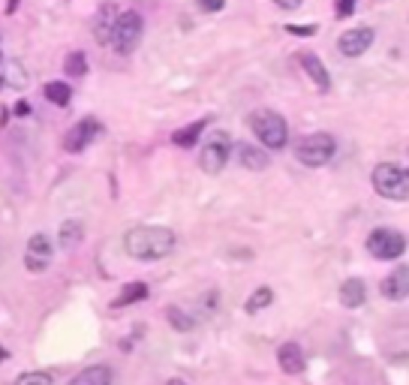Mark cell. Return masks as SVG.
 <instances>
[{
	"mask_svg": "<svg viewBox=\"0 0 409 385\" xmlns=\"http://www.w3.org/2000/svg\"><path fill=\"white\" fill-rule=\"evenodd\" d=\"M175 232L166 229V226H133L124 235V250L133 256V259L142 262H157L166 259L172 250H175Z\"/></svg>",
	"mask_w": 409,
	"mask_h": 385,
	"instance_id": "1",
	"label": "cell"
},
{
	"mask_svg": "<svg viewBox=\"0 0 409 385\" xmlns=\"http://www.w3.org/2000/svg\"><path fill=\"white\" fill-rule=\"evenodd\" d=\"M250 130L256 133V139L268 150H280L289 142V124H286V118L271 109L253 111V115H250Z\"/></svg>",
	"mask_w": 409,
	"mask_h": 385,
	"instance_id": "2",
	"label": "cell"
},
{
	"mask_svg": "<svg viewBox=\"0 0 409 385\" xmlns=\"http://www.w3.org/2000/svg\"><path fill=\"white\" fill-rule=\"evenodd\" d=\"M373 190L382 199L406 202L409 199V169H400L397 163H380L373 169Z\"/></svg>",
	"mask_w": 409,
	"mask_h": 385,
	"instance_id": "3",
	"label": "cell"
},
{
	"mask_svg": "<svg viewBox=\"0 0 409 385\" xmlns=\"http://www.w3.org/2000/svg\"><path fill=\"white\" fill-rule=\"evenodd\" d=\"M334 150H337V145L328 133H310L295 145V160L301 165H307V169H319V165L331 163Z\"/></svg>",
	"mask_w": 409,
	"mask_h": 385,
	"instance_id": "4",
	"label": "cell"
},
{
	"mask_svg": "<svg viewBox=\"0 0 409 385\" xmlns=\"http://www.w3.org/2000/svg\"><path fill=\"white\" fill-rule=\"evenodd\" d=\"M142 30H145V21H142L139 12L127 10L118 15L115 21V30H111V49L118 51V55H133L135 49H139V40H142Z\"/></svg>",
	"mask_w": 409,
	"mask_h": 385,
	"instance_id": "5",
	"label": "cell"
},
{
	"mask_svg": "<svg viewBox=\"0 0 409 385\" xmlns=\"http://www.w3.org/2000/svg\"><path fill=\"white\" fill-rule=\"evenodd\" d=\"M404 250H406V238L395 229H373L367 235V253L373 259L391 262V259H400Z\"/></svg>",
	"mask_w": 409,
	"mask_h": 385,
	"instance_id": "6",
	"label": "cell"
},
{
	"mask_svg": "<svg viewBox=\"0 0 409 385\" xmlns=\"http://www.w3.org/2000/svg\"><path fill=\"white\" fill-rule=\"evenodd\" d=\"M229 157H232V139L226 133H214L208 142H204L199 163H202V169L208 172V175H217V172L226 169Z\"/></svg>",
	"mask_w": 409,
	"mask_h": 385,
	"instance_id": "7",
	"label": "cell"
},
{
	"mask_svg": "<svg viewBox=\"0 0 409 385\" xmlns=\"http://www.w3.org/2000/svg\"><path fill=\"white\" fill-rule=\"evenodd\" d=\"M100 135V120L96 118H85V120H79L75 127H70L66 130V139H64V148L70 150V154H79V150H85L90 142Z\"/></svg>",
	"mask_w": 409,
	"mask_h": 385,
	"instance_id": "8",
	"label": "cell"
},
{
	"mask_svg": "<svg viewBox=\"0 0 409 385\" xmlns=\"http://www.w3.org/2000/svg\"><path fill=\"white\" fill-rule=\"evenodd\" d=\"M51 262V241L42 235V232H36L34 238L27 241V250H25V265L27 271H34V274H40V271L49 268Z\"/></svg>",
	"mask_w": 409,
	"mask_h": 385,
	"instance_id": "9",
	"label": "cell"
},
{
	"mask_svg": "<svg viewBox=\"0 0 409 385\" xmlns=\"http://www.w3.org/2000/svg\"><path fill=\"white\" fill-rule=\"evenodd\" d=\"M373 27H352V30H346L343 36H340V51H343L346 57H361L365 51L373 45Z\"/></svg>",
	"mask_w": 409,
	"mask_h": 385,
	"instance_id": "10",
	"label": "cell"
},
{
	"mask_svg": "<svg viewBox=\"0 0 409 385\" xmlns=\"http://www.w3.org/2000/svg\"><path fill=\"white\" fill-rule=\"evenodd\" d=\"M382 295L388 301L409 298V265H397L388 277H385L382 280Z\"/></svg>",
	"mask_w": 409,
	"mask_h": 385,
	"instance_id": "11",
	"label": "cell"
},
{
	"mask_svg": "<svg viewBox=\"0 0 409 385\" xmlns=\"http://www.w3.org/2000/svg\"><path fill=\"white\" fill-rule=\"evenodd\" d=\"M277 361H280V371L289 373V376L304 373V367H307V358H304V352H301L298 343H283V346H280Z\"/></svg>",
	"mask_w": 409,
	"mask_h": 385,
	"instance_id": "12",
	"label": "cell"
},
{
	"mask_svg": "<svg viewBox=\"0 0 409 385\" xmlns=\"http://www.w3.org/2000/svg\"><path fill=\"white\" fill-rule=\"evenodd\" d=\"M235 154H238V163L244 165L247 172H262V169H268V165H271V157L265 154L259 145H247V142H238Z\"/></svg>",
	"mask_w": 409,
	"mask_h": 385,
	"instance_id": "13",
	"label": "cell"
},
{
	"mask_svg": "<svg viewBox=\"0 0 409 385\" xmlns=\"http://www.w3.org/2000/svg\"><path fill=\"white\" fill-rule=\"evenodd\" d=\"M301 66H304V72L310 75V81H313V85L322 90V94H328V90H331V75H328V70H325V64L313 55V51L301 55Z\"/></svg>",
	"mask_w": 409,
	"mask_h": 385,
	"instance_id": "14",
	"label": "cell"
},
{
	"mask_svg": "<svg viewBox=\"0 0 409 385\" xmlns=\"http://www.w3.org/2000/svg\"><path fill=\"white\" fill-rule=\"evenodd\" d=\"M115 382V373H111V367L105 364H94V367H85L81 373H75L70 385H111Z\"/></svg>",
	"mask_w": 409,
	"mask_h": 385,
	"instance_id": "15",
	"label": "cell"
},
{
	"mask_svg": "<svg viewBox=\"0 0 409 385\" xmlns=\"http://www.w3.org/2000/svg\"><path fill=\"white\" fill-rule=\"evenodd\" d=\"M367 298V286L361 277H349L343 286H340V304L343 307H361Z\"/></svg>",
	"mask_w": 409,
	"mask_h": 385,
	"instance_id": "16",
	"label": "cell"
},
{
	"mask_svg": "<svg viewBox=\"0 0 409 385\" xmlns=\"http://www.w3.org/2000/svg\"><path fill=\"white\" fill-rule=\"evenodd\" d=\"M115 6L105 3L100 12H96V21H94V34H96V42H109L111 40V30H115Z\"/></svg>",
	"mask_w": 409,
	"mask_h": 385,
	"instance_id": "17",
	"label": "cell"
},
{
	"mask_svg": "<svg viewBox=\"0 0 409 385\" xmlns=\"http://www.w3.org/2000/svg\"><path fill=\"white\" fill-rule=\"evenodd\" d=\"M208 127V118H202V120H193L190 127H181V130L172 133V142H175L178 148H193L196 142H199V135L202 130Z\"/></svg>",
	"mask_w": 409,
	"mask_h": 385,
	"instance_id": "18",
	"label": "cell"
},
{
	"mask_svg": "<svg viewBox=\"0 0 409 385\" xmlns=\"http://www.w3.org/2000/svg\"><path fill=\"white\" fill-rule=\"evenodd\" d=\"M142 298H148V286L145 283H127L124 289L118 292V298L111 301V307L120 310V307H130V304H135V301H142Z\"/></svg>",
	"mask_w": 409,
	"mask_h": 385,
	"instance_id": "19",
	"label": "cell"
},
{
	"mask_svg": "<svg viewBox=\"0 0 409 385\" xmlns=\"http://www.w3.org/2000/svg\"><path fill=\"white\" fill-rule=\"evenodd\" d=\"M81 238H85V226H81V220L60 223V244H64V247H75Z\"/></svg>",
	"mask_w": 409,
	"mask_h": 385,
	"instance_id": "20",
	"label": "cell"
},
{
	"mask_svg": "<svg viewBox=\"0 0 409 385\" xmlns=\"http://www.w3.org/2000/svg\"><path fill=\"white\" fill-rule=\"evenodd\" d=\"M271 301H274V292L268 289V286H259V289L253 292V295L247 298V304H244V310L253 316V313H259V310H265V307L271 304Z\"/></svg>",
	"mask_w": 409,
	"mask_h": 385,
	"instance_id": "21",
	"label": "cell"
},
{
	"mask_svg": "<svg viewBox=\"0 0 409 385\" xmlns=\"http://www.w3.org/2000/svg\"><path fill=\"white\" fill-rule=\"evenodd\" d=\"M45 96H49L55 105H70L72 88L66 85V81H49V85H45Z\"/></svg>",
	"mask_w": 409,
	"mask_h": 385,
	"instance_id": "22",
	"label": "cell"
},
{
	"mask_svg": "<svg viewBox=\"0 0 409 385\" xmlns=\"http://www.w3.org/2000/svg\"><path fill=\"white\" fill-rule=\"evenodd\" d=\"M64 72H66V75H75V79H81V75L88 72V60H85V55H81V51H72V55H66V60H64Z\"/></svg>",
	"mask_w": 409,
	"mask_h": 385,
	"instance_id": "23",
	"label": "cell"
},
{
	"mask_svg": "<svg viewBox=\"0 0 409 385\" xmlns=\"http://www.w3.org/2000/svg\"><path fill=\"white\" fill-rule=\"evenodd\" d=\"M15 385H55V380L45 371H30V373H21L18 380H15Z\"/></svg>",
	"mask_w": 409,
	"mask_h": 385,
	"instance_id": "24",
	"label": "cell"
},
{
	"mask_svg": "<svg viewBox=\"0 0 409 385\" xmlns=\"http://www.w3.org/2000/svg\"><path fill=\"white\" fill-rule=\"evenodd\" d=\"M169 319H172V326H175L178 331H190V328H193V319L181 313L178 307H169Z\"/></svg>",
	"mask_w": 409,
	"mask_h": 385,
	"instance_id": "25",
	"label": "cell"
},
{
	"mask_svg": "<svg viewBox=\"0 0 409 385\" xmlns=\"http://www.w3.org/2000/svg\"><path fill=\"white\" fill-rule=\"evenodd\" d=\"M334 12H337V18H349L355 12V0H334Z\"/></svg>",
	"mask_w": 409,
	"mask_h": 385,
	"instance_id": "26",
	"label": "cell"
},
{
	"mask_svg": "<svg viewBox=\"0 0 409 385\" xmlns=\"http://www.w3.org/2000/svg\"><path fill=\"white\" fill-rule=\"evenodd\" d=\"M199 6L204 12H220L226 6V0H199Z\"/></svg>",
	"mask_w": 409,
	"mask_h": 385,
	"instance_id": "27",
	"label": "cell"
},
{
	"mask_svg": "<svg viewBox=\"0 0 409 385\" xmlns=\"http://www.w3.org/2000/svg\"><path fill=\"white\" fill-rule=\"evenodd\" d=\"M286 30H289V34H298V36H310V34H316V25H307V27H301V25H286Z\"/></svg>",
	"mask_w": 409,
	"mask_h": 385,
	"instance_id": "28",
	"label": "cell"
},
{
	"mask_svg": "<svg viewBox=\"0 0 409 385\" xmlns=\"http://www.w3.org/2000/svg\"><path fill=\"white\" fill-rule=\"evenodd\" d=\"M274 3L280 6V10H298L301 0H274Z\"/></svg>",
	"mask_w": 409,
	"mask_h": 385,
	"instance_id": "29",
	"label": "cell"
},
{
	"mask_svg": "<svg viewBox=\"0 0 409 385\" xmlns=\"http://www.w3.org/2000/svg\"><path fill=\"white\" fill-rule=\"evenodd\" d=\"M15 3H18V0H10V3H6V15H12V12H15Z\"/></svg>",
	"mask_w": 409,
	"mask_h": 385,
	"instance_id": "30",
	"label": "cell"
},
{
	"mask_svg": "<svg viewBox=\"0 0 409 385\" xmlns=\"http://www.w3.org/2000/svg\"><path fill=\"white\" fill-rule=\"evenodd\" d=\"M166 385H187V382H184V380H169Z\"/></svg>",
	"mask_w": 409,
	"mask_h": 385,
	"instance_id": "31",
	"label": "cell"
}]
</instances>
